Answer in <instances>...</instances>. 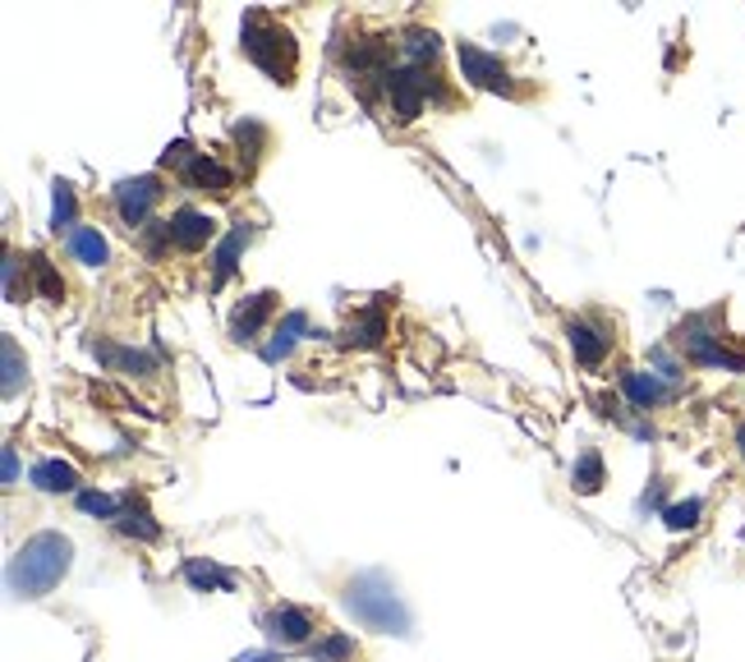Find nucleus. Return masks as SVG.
I'll return each mask as SVG.
<instances>
[{
    "label": "nucleus",
    "instance_id": "9b49d317",
    "mask_svg": "<svg viewBox=\"0 0 745 662\" xmlns=\"http://www.w3.org/2000/svg\"><path fill=\"white\" fill-rule=\"evenodd\" d=\"M567 336H571V350H576V360L584 368H599L607 360V350H612V336L603 327H589V322H571L567 327Z\"/></svg>",
    "mask_w": 745,
    "mask_h": 662
},
{
    "label": "nucleus",
    "instance_id": "2f4dec72",
    "mask_svg": "<svg viewBox=\"0 0 745 662\" xmlns=\"http://www.w3.org/2000/svg\"><path fill=\"white\" fill-rule=\"evenodd\" d=\"M736 446H741V461H745V423L736 428Z\"/></svg>",
    "mask_w": 745,
    "mask_h": 662
},
{
    "label": "nucleus",
    "instance_id": "f3484780",
    "mask_svg": "<svg viewBox=\"0 0 745 662\" xmlns=\"http://www.w3.org/2000/svg\"><path fill=\"white\" fill-rule=\"evenodd\" d=\"M74 212H79V202H74V185L69 180H56L51 185V231H65L74 235Z\"/></svg>",
    "mask_w": 745,
    "mask_h": 662
},
{
    "label": "nucleus",
    "instance_id": "7ed1b4c3",
    "mask_svg": "<svg viewBox=\"0 0 745 662\" xmlns=\"http://www.w3.org/2000/svg\"><path fill=\"white\" fill-rule=\"evenodd\" d=\"M240 46H244V56L259 65L272 84H295V65H299L295 33L281 29L272 14L249 10L244 23H240Z\"/></svg>",
    "mask_w": 745,
    "mask_h": 662
},
{
    "label": "nucleus",
    "instance_id": "412c9836",
    "mask_svg": "<svg viewBox=\"0 0 745 662\" xmlns=\"http://www.w3.org/2000/svg\"><path fill=\"white\" fill-rule=\"evenodd\" d=\"M230 134H235V143H240V157H249V166H253V162H259L263 152H267V130H263L259 120H240Z\"/></svg>",
    "mask_w": 745,
    "mask_h": 662
},
{
    "label": "nucleus",
    "instance_id": "423d86ee",
    "mask_svg": "<svg viewBox=\"0 0 745 662\" xmlns=\"http://www.w3.org/2000/svg\"><path fill=\"white\" fill-rule=\"evenodd\" d=\"M263 630H267V640L281 644V649H295V644H308L318 635V621L308 607H295V603H281L272 607V613L263 617Z\"/></svg>",
    "mask_w": 745,
    "mask_h": 662
},
{
    "label": "nucleus",
    "instance_id": "a211bd4d",
    "mask_svg": "<svg viewBox=\"0 0 745 662\" xmlns=\"http://www.w3.org/2000/svg\"><path fill=\"white\" fill-rule=\"evenodd\" d=\"M185 580L194 584L198 594H208V589H230V575H226L217 562H208V556H189V562H185Z\"/></svg>",
    "mask_w": 745,
    "mask_h": 662
},
{
    "label": "nucleus",
    "instance_id": "393cba45",
    "mask_svg": "<svg viewBox=\"0 0 745 662\" xmlns=\"http://www.w3.org/2000/svg\"><path fill=\"white\" fill-rule=\"evenodd\" d=\"M405 56H409V65L424 69V60L438 56V37L424 33V29H409V33H405Z\"/></svg>",
    "mask_w": 745,
    "mask_h": 662
},
{
    "label": "nucleus",
    "instance_id": "6e6552de",
    "mask_svg": "<svg viewBox=\"0 0 745 662\" xmlns=\"http://www.w3.org/2000/svg\"><path fill=\"white\" fill-rule=\"evenodd\" d=\"M179 175H185V185L198 189V194H212V198H230V194H235V175H230V170L212 157V152H198V157H194L185 170H179Z\"/></svg>",
    "mask_w": 745,
    "mask_h": 662
},
{
    "label": "nucleus",
    "instance_id": "aec40b11",
    "mask_svg": "<svg viewBox=\"0 0 745 662\" xmlns=\"http://www.w3.org/2000/svg\"><path fill=\"white\" fill-rule=\"evenodd\" d=\"M622 387H626V396L639 405V410H649V405H658L667 396V387H662L658 377H649V373H626Z\"/></svg>",
    "mask_w": 745,
    "mask_h": 662
},
{
    "label": "nucleus",
    "instance_id": "cd10ccee",
    "mask_svg": "<svg viewBox=\"0 0 745 662\" xmlns=\"http://www.w3.org/2000/svg\"><path fill=\"white\" fill-rule=\"evenodd\" d=\"M79 506L88 516H101V520H120V501L107 497V493H79Z\"/></svg>",
    "mask_w": 745,
    "mask_h": 662
},
{
    "label": "nucleus",
    "instance_id": "a878e982",
    "mask_svg": "<svg viewBox=\"0 0 745 662\" xmlns=\"http://www.w3.org/2000/svg\"><path fill=\"white\" fill-rule=\"evenodd\" d=\"M33 282H37V290H42V299H51V304L65 299V282H61L56 267H51L46 258H33Z\"/></svg>",
    "mask_w": 745,
    "mask_h": 662
},
{
    "label": "nucleus",
    "instance_id": "c85d7f7f",
    "mask_svg": "<svg viewBox=\"0 0 745 662\" xmlns=\"http://www.w3.org/2000/svg\"><path fill=\"white\" fill-rule=\"evenodd\" d=\"M6 295L19 299V258H14V253L6 258Z\"/></svg>",
    "mask_w": 745,
    "mask_h": 662
},
{
    "label": "nucleus",
    "instance_id": "f257e3e1",
    "mask_svg": "<svg viewBox=\"0 0 745 662\" xmlns=\"http://www.w3.org/2000/svg\"><path fill=\"white\" fill-rule=\"evenodd\" d=\"M74 566V543L56 529H42L10 556V594L14 598H46Z\"/></svg>",
    "mask_w": 745,
    "mask_h": 662
},
{
    "label": "nucleus",
    "instance_id": "5701e85b",
    "mask_svg": "<svg viewBox=\"0 0 745 662\" xmlns=\"http://www.w3.org/2000/svg\"><path fill=\"white\" fill-rule=\"evenodd\" d=\"M700 516H704V501L700 497H686V501H677V506H667L662 511V520H667V529H695L700 525Z\"/></svg>",
    "mask_w": 745,
    "mask_h": 662
},
{
    "label": "nucleus",
    "instance_id": "dca6fc26",
    "mask_svg": "<svg viewBox=\"0 0 745 662\" xmlns=\"http://www.w3.org/2000/svg\"><path fill=\"white\" fill-rule=\"evenodd\" d=\"M382 336H387V318H382V309H364L359 318H350L346 327V345H382Z\"/></svg>",
    "mask_w": 745,
    "mask_h": 662
},
{
    "label": "nucleus",
    "instance_id": "0eeeda50",
    "mask_svg": "<svg viewBox=\"0 0 745 662\" xmlns=\"http://www.w3.org/2000/svg\"><path fill=\"white\" fill-rule=\"evenodd\" d=\"M162 198V180L157 175H139V180H120L116 185V212H120V221L130 225H143L147 221V212H152V202Z\"/></svg>",
    "mask_w": 745,
    "mask_h": 662
},
{
    "label": "nucleus",
    "instance_id": "c756f323",
    "mask_svg": "<svg viewBox=\"0 0 745 662\" xmlns=\"http://www.w3.org/2000/svg\"><path fill=\"white\" fill-rule=\"evenodd\" d=\"M14 478H19V455L14 446H6V488H14Z\"/></svg>",
    "mask_w": 745,
    "mask_h": 662
},
{
    "label": "nucleus",
    "instance_id": "f03ea898",
    "mask_svg": "<svg viewBox=\"0 0 745 662\" xmlns=\"http://www.w3.org/2000/svg\"><path fill=\"white\" fill-rule=\"evenodd\" d=\"M341 603L350 607V617L364 626V630H377V635H409V607L401 603L396 584L382 575V571H364L346 584Z\"/></svg>",
    "mask_w": 745,
    "mask_h": 662
},
{
    "label": "nucleus",
    "instance_id": "9d476101",
    "mask_svg": "<svg viewBox=\"0 0 745 662\" xmlns=\"http://www.w3.org/2000/svg\"><path fill=\"white\" fill-rule=\"evenodd\" d=\"M272 313H276V295L272 290H259V295L240 299L235 313H230V336H235V341H253Z\"/></svg>",
    "mask_w": 745,
    "mask_h": 662
},
{
    "label": "nucleus",
    "instance_id": "2eb2a0df",
    "mask_svg": "<svg viewBox=\"0 0 745 662\" xmlns=\"http://www.w3.org/2000/svg\"><path fill=\"white\" fill-rule=\"evenodd\" d=\"M33 488L37 493H74L79 488V470L69 461H37L33 465Z\"/></svg>",
    "mask_w": 745,
    "mask_h": 662
},
{
    "label": "nucleus",
    "instance_id": "7c9ffc66",
    "mask_svg": "<svg viewBox=\"0 0 745 662\" xmlns=\"http://www.w3.org/2000/svg\"><path fill=\"white\" fill-rule=\"evenodd\" d=\"M240 662H281V658H276V653H244Z\"/></svg>",
    "mask_w": 745,
    "mask_h": 662
},
{
    "label": "nucleus",
    "instance_id": "4468645a",
    "mask_svg": "<svg viewBox=\"0 0 745 662\" xmlns=\"http://www.w3.org/2000/svg\"><path fill=\"white\" fill-rule=\"evenodd\" d=\"M65 249H69V258L84 263V267H101V263H107V240H101L97 225H74V235L65 240Z\"/></svg>",
    "mask_w": 745,
    "mask_h": 662
},
{
    "label": "nucleus",
    "instance_id": "6ab92c4d",
    "mask_svg": "<svg viewBox=\"0 0 745 662\" xmlns=\"http://www.w3.org/2000/svg\"><path fill=\"white\" fill-rule=\"evenodd\" d=\"M603 455L599 451H584L580 461H576V470H571V488L576 493H584V497H594L599 488H603Z\"/></svg>",
    "mask_w": 745,
    "mask_h": 662
},
{
    "label": "nucleus",
    "instance_id": "b1692460",
    "mask_svg": "<svg viewBox=\"0 0 745 662\" xmlns=\"http://www.w3.org/2000/svg\"><path fill=\"white\" fill-rule=\"evenodd\" d=\"M0 360H6V396H14V391H19V382L29 377V364L19 360V345H14V336H6V341H0Z\"/></svg>",
    "mask_w": 745,
    "mask_h": 662
},
{
    "label": "nucleus",
    "instance_id": "20e7f679",
    "mask_svg": "<svg viewBox=\"0 0 745 662\" xmlns=\"http://www.w3.org/2000/svg\"><path fill=\"white\" fill-rule=\"evenodd\" d=\"M456 60H460V69H465V79H470L474 88H483V92H502V97L516 92V84H511V69H506L497 56H487L483 46L460 42V46H456Z\"/></svg>",
    "mask_w": 745,
    "mask_h": 662
},
{
    "label": "nucleus",
    "instance_id": "4be33fe9",
    "mask_svg": "<svg viewBox=\"0 0 745 662\" xmlns=\"http://www.w3.org/2000/svg\"><path fill=\"white\" fill-rule=\"evenodd\" d=\"M304 327H308V318H304V313H286V322H281V331H276V341L263 350L272 364H276V360H286V354L295 350V341H299V331H304Z\"/></svg>",
    "mask_w": 745,
    "mask_h": 662
},
{
    "label": "nucleus",
    "instance_id": "ddd939ff",
    "mask_svg": "<svg viewBox=\"0 0 745 662\" xmlns=\"http://www.w3.org/2000/svg\"><path fill=\"white\" fill-rule=\"evenodd\" d=\"M249 240H253V231L240 221L235 231H230V235L217 244V258H212V286H226L230 276H235V267H240V249H244Z\"/></svg>",
    "mask_w": 745,
    "mask_h": 662
},
{
    "label": "nucleus",
    "instance_id": "f8f14e48",
    "mask_svg": "<svg viewBox=\"0 0 745 662\" xmlns=\"http://www.w3.org/2000/svg\"><path fill=\"white\" fill-rule=\"evenodd\" d=\"M116 529L130 533V539H143V543H157V539H162V525L147 516L143 497H134V493L120 497V520H116Z\"/></svg>",
    "mask_w": 745,
    "mask_h": 662
},
{
    "label": "nucleus",
    "instance_id": "bb28decb",
    "mask_svg": "<svg viewBox=\"0 0 745 662\" xmlns=\"http://www.w3.org/2000/svg\"><path fill=\"white\" fill-rule=\"evenodd\" d=\"M314 658L318 662H346V658H354V640H350V635H341V630H331L327 640L314 649Z\"/></svg>",
    "mask_w": 745,
    "mask_h": 662
},
{
    "label": "nucleus",
    "instance_id": "1a4fd4ad",
    "mask_svg": "<svg viewBox=\"0 0 745 662\" xmlns=\"http://www.w3.org/2000/svg\"><path fill=\"white\" fill-rule=\"evenodd\" d=\"M212 235H217V221L208 212H198V208H175L171 212V244L198 253V249L212 244Z\"/></svg>",
    "mask_w": 745,
    "mask_h": 662
},
{
    "label": "nucleus",
    "instance_id": "39448f33",
    "mask_svg": "<svg viewBox=\"0 0 745 662\" xmlns=\"http://www.w3.org/2000/svg\"><path fill=\"white\" fill-rule=\"evenodd\" d=\"M428 88H432V79H424V69H419V65L392 69V74H387V97H392V115H396L401 124L419 120V115H424V101H428Z\"/></svg>",
    "mask_w": 745,
    "mask_h": 662
}]
</instances>
